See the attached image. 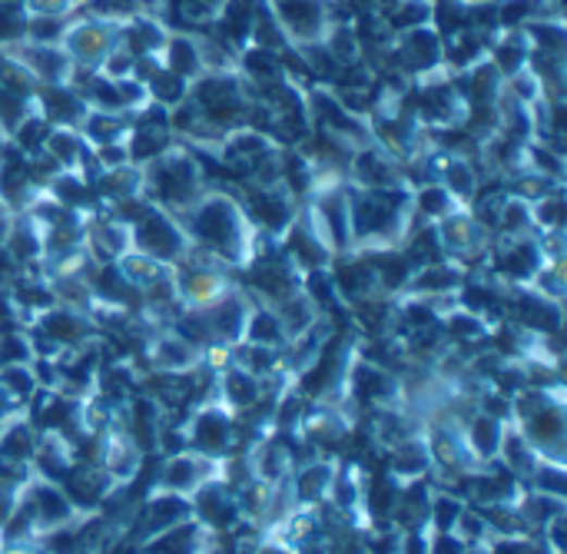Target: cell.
Masks as SVG:
<instances>
[{
  "mask_svg": "<svg viewBox=\"0 0 567 554\" xmlns=\"http://www.w3.org/2000/svg\"><path fill=\"white\" fill-rule=\"evenodd\" d=\"M130 236L136 239V249L139 253H147L160 262L173 259L180 262L186 256V239L183 233L170 223L167 213H157V210H147L144 217H139L130 230Z\"/></svg>",
  "mask_w": 567,
  "mask_h": 554,
  "instance_id": "277c9868",
  "label": "cell"
},
{
  "mask_svg": "<svg viewBox=\"0 0 567 554\" xmlns=\"http://www.w3.org/2000/svg\"><path fill=\"white\" fill-rule=\"evenodd\" d=\"M220 395L230 408H249L262 398V379L239 366H230L226 372H220Z\"/></svg>",
  "mask_w": 567,
  "mask_h": 554,
  "instance_id": "8992f818",
  "label": "cell"
},
{
  "mask_svg": "<svg viewBox=\"0 0 567 554\" xmlns=\"http://www.w3.org/2000/svg\"><path fill=\"white\" fill-rule=\"evenodd\" d=\"M17 405H21V402H17V398H11V392L0 389V426L11 422V415H14V408H17Z\"/></svg>",
  "mask_w": 567,
  "mask_h": 554,
  "instance_id": "ba28073f",
  "label": "cell"
},
{
  "mask_svg": "<svg viewBox=\"0 0 567 554\" xmlns=\"http://www.w3.org/2000/svg\"><path fill=\"white\" fill-rule=\"evenodd\" d=\"M332 481H335V465L329 461H309L306 468H299L296 481L289 484L293 502L296 505H322L332 492Z\"/></svg>",
  "mask_w": 567,
  "mask_h": 554,
  "instance_id": "5b68a950",
  "label": "cell"
},
{
  "mask_svg": "<svg viewBox=\"0 0 567 554\" xmlns=\"http://www.w3.org/2000/svg\"><path fill=\"white\" fill-rule=\"evenodd\" d=\"M455 202H458V199H455L445 186L429 183V186L418 189V213H424L429 220H442V217L455 213Z\"/></svg>",
  "mask_w": 567,
  "mask_h": 554,
  "instance_id": "52a82bcc",
  "label": "cell"
},
{
  "mask_svg": "<svg viewBox=\"0 0 567 554\" xmlns=\"http://www.w3.org/2000/svg\"><path fill=\"white\" fill-rule=\"evenodd\" d=\"M147 176H150L147 180V193L153 199H160L163 206H173V210H180V213H186L189 206L199 199V193H202L199 173H196V167L186 157H173V160L163 157L157 167H150Z\"/></svg>",
  "mask_w": 567,
  "mask_h": 554,
  "instance_id": "7a4b0ae2",
  "label": "cell"
},
{
  "mask_svg": "<svg viewBox=\"0 0 567 554\" xmlns=\"http://www.w3.org/2000/svg\"><path fill=\"white\" fill-rule=\"evenodd\" d=\"M186 213L193 236H199V243L217 256H223L226 262L252 259V226L236 202L223 196H199Z\"/></svg>",
  "mask_w": 567,
  "mask_h": 554,
  "instance_id": "6da1fadb",
  "label": "cell"
},
{
  "mask_svg": "<svg viewBox=\"0 0 567 554\" xmlns=\"http://www.w3.org/2000/svg\"><path fill=\"white\" fill-rule=\"evenodd\" d=\"M236 442V422L223 405L202 402L193 415V426L186 429V445L189 452H199L206 458H223L230 455Z\"/></svg>",
  "mask_w": 567,
  "mask_h": 554,
  "instance_id": "3957f363",
  "label": "cell"
}]
</instances>
